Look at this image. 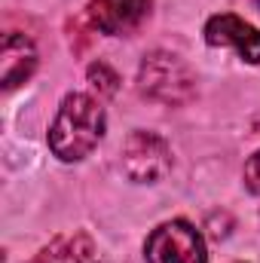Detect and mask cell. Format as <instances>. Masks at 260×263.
I'll list each match as a JSON object with an SVG mask.
<instances>
[{
  "mask_svg": "<svg viewBox=\"0 0 260 263\" xmlns=\"http://www.w3.org/2000/svg\"><path fill=\"white\" fill-rule=\"evenodd\" d=\"M138 89L159 104H184L196 95V77L184 59L175 52H150L138 67Z\"/></svg>",
  "mask_w": 260,
  "mask_h": 263,
  "instance_id": "obj_2",
  "label": "cell"
},
{
  "mask_svg": "<svg viewBox=\"0 0 260 263\" xmlns=\"http://www.w3.org/2000/svg\"><path fill=\"white\" fill-rule=\"evenodd\" d=\"M104 107L83 92H70L62 98V107L49 126V150L62 162H80L89 156L104 138Z\"/></svg>",
  "mask_w": 260,
  "mask_h": 263,
  "instance_id": "obj_1",
  "label": "cell"
},
{
  "mask_svg": "<svg viewBox=\"0 0 260 263\" xmlns=\"http://www.w3.org/2000/svg\"><path fill=\"white\" fill-rule=\"evenodd\" d=\"M89 83H92V89H95L98 95H104V98L117 95V89H120L117 70L110 65H104V62H95V65L89 67Z\"/></svg>",
  "mask_w": 260,
  "mask_h": 263,
  "instance_id": "obj_9",
  "label": "cell"
},
{
  "mask_svg": "<svg viewBox=\"0 0 260 263\" xmlns=\"http://www.w3.org/2000/svg\"><path fill=\"white\" fill-rule=\"evenodd\" d=\"M28 263H98V251L86 233H67V236H55Z\"/></svg>",
  "mask_w": 260,
  "mask_h": 263,
  "instance_id": "obj_8",
  "label": "cell"
},
{
  "mask_svg": "<svg viewBox=\"0 0 260 263\" xmlns=\"http://www.w3.org/2000/svg\"><path fill=\"white\" fill-rule=\"evenodd\" d=\"M245 187L260 196V150L245 162Z\"/></svg>",
  "mask_w": 260,
  "mask_h": 263,
  "instance_id": "obj_10",
  "label": "cell"
},
{
  "mask_svg": "<svg viewBox=\"0 0 260 263\" xmlns=\"http://www.w3.org/2000/svg\"><path fill=\"white\" fill-rule=\"evenodd\" d=\"M123 168L138 184H156L172 172V147L156 132H132L123 147Z\"/></svg>",
  "mask_w": 260,
  "mask_h": 263,
  "instance_id": "obj_4",
  "label": "cell"
},
{
  "mask_svg": "<svg viewBox=\"0 0 260 263\" xmlns=\"http://www.w3.org/2000/svg\"><path fill=\"white\" fill-rule=\"evenodd\" d=\"M153 0H92L89 3V22L110 37L132 34L141 28L150 15Z\"/></svg>",
  "mask_w": 260,
  "mask_h": 263,
  "instance_id": "obj_6",
  "label": "cell"
},
{
  "mask_svg": "<svg viewBox=\"0 0 260 263\" xmlns=\"http://www.w3.org/2000/svg\"><path fill=\"white\" fill-rule=\"evenodd\" d=\"M205 40L208 46L236 49V55L248 65H260V31L239 15H230V12L211 15L205 25Z\"/></svg>",
  "mask_w": 260,
  "mask_h": 263,
  "instance_id": "obj_5",
  "label": "cell"
},
{
  "mask_svg": "<svg viewBox=\"0 0 260 263\" xmlns=\"http://www.w3.org/2000/svg\"><path fill=\"white\" fill-rule=\"evenodd\" d=\"M257 9H260V0H257Z\"/></svg>",
  "mask_w": 260,
  "mask_h": 263,
  "instance_id": "obj_11",
  "label": "cell"
},
{
  "mask_svg": "<svg viewBox=\"0 0 260 263\" xmlns=\"http://www.w3.org/2000/svg\"><path fill=\"white\" fill-rule=\"evenodd\" d=\"M144 263H208L205 242L193 223L169 220L150 233L144 245Z\"/></svg>",
  "mask_w": 260,
  "mask_h": 263,
  "instance_id": "obj_3",
  "label": "cell"
},
{
  "mask_svg": "<svg viewBox=\"0 0 260 263\" xmlns=\"http://www.w3.org/2000/svg\"><path fill=\"white\" fill-rule=\"evenodd\" d=\"M0 70H3V89H15L37 70V49L25 34H6L3 52H0Z\"/></svg>",
  "mask_w": 260,
  "mask_h": 263,
  "instance_id": "obj_7",
  "label": "cell"
}]
</instances>
